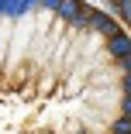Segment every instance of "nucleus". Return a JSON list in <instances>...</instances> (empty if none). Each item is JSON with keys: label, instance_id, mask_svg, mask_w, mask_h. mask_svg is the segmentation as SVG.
I'll return each mask as SVG.
<instances>
[{"label": "nucleus", "instance_id": "nucleus-1", "mask_svg": "<svg viewBox=\"0 0 131 134\" xmlns=\"http://www.w3.org/2000/svg\"><path fill=\"white\" fill-rule=\"evenodd\" d=\"M0 134H131V38L90 0H0Z\"/></svg>", "mask_w": 131, "mask_h": 134}, {"label": "nucleus", "instance_id": "nucleus-2", "mask_svg": "<svg viewBox=\"0 0 131 134\" xmlns=\"http://www.w3.org/2000/svg\"><path fill=\"white\" fill-rule=\"evenodd\" d=\"M107 4V14L124 28V35L131 38V0H103Z\"/></svg>", "mask_w": 131, "mask_h": 134}]
</instances>
